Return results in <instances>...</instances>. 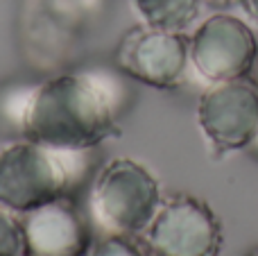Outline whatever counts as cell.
<instances>
[{
    "label": "cell",
    "instance_id": "5bb4252c",
    "mask_svg": "<svg viewBox=\"0 0 258 256\" xmlns=\"http://www.w3.org/2000/svg\"><path fill=\"white\" fill-rule=\"evenodd\" d=\"M202 5H209L213 9H229L233 5H240V0H202Z\"/></svg>",
    "mask_w": 258,
    "mask_h": 256
},
{
    "label": "cell",
    "instance_id": "7a4b0ae2",
    "mask_svg": "<svg viewBox=\"0 0 258 256\" xmlns=\"http://www.w3.org/2000/svg\"><path fill=\"white\" fill-rule=\"evenodd\" d=\"M68 152L34 141H16L0 150V209L27 213L68 195L73 168Z\"/></svg>",
    "mask_w": 258,
    "mask_h": 256
},
{
    "label": "cell",
    "instance_id": "9c48e42d",
    "mask_svg": "<svg viewBox=\"0 0 258 256\" xmlns=\"http://www.w3.org/2000/svg\"><path fill=\"white\" fill-rule=\"evenodd\" d=\"M143 23L168 32H186L200 16L202 0H134Z\"/></svg>",
    "mask_w": 258,
    "mask_h": 256
},
{
    "label": "cell",
    "instance_id": "ba28073f",
    "mask_svg": "<svg viewBox=\"0 0 258 256\" xmlns=\"http://www.w3.org/2000/svg\"><path fill=\"white\" fill-rule=\"evenodd\" d=\"M27 256H89L93 247L91 227L71 195L23 213Z\"/></svg>",
    "mask_w": 258,
    "mask_h": 256
},
{
    "label": "cell",
    "instance_id": "7c38bea8",
    "mask_svg": "<svg viewBox=\"0 0 258 256\" xmlns=\"http://www.w3.org/2000/svg\"><path fill=\"white\" fill-rule=\"evenodd\" d=\"M89 256H147L145 249L127 234H111L98 240L91 247Z\"/></svg>",
    "mask_w": 258,
    "mask_h": 256
},
{
    "label": "cell",
    "instance_id": "3957f363",
    "mask_svg": "<svg viewBox=\"0 0 258 256\" xmlns=\"http://www.w3.org/2000/svg\"><path fill=\"white\" fill-rule=\"evenodd\" d=\"M161 202L156 177L134 159L109 161L93 186V211L113 234L136 236L145 231Z\"/></svg>",
    "mask_w": 258,
    "mask_h": 256
},
{
    "label": "cell",
    "instance_id": "8992f818",
    "mask_svg": "<svg viewBox=\"0 0 258 256\" xmlns=\"http://www.w3.org/2000/svg\"><path fill=\"white\" fill-rule=\"evenodd\" d=\"M190 39L183 32L136 25L120 39L116 63L125 75L154 89H174L190 61Z\"/></svg>",
    "mask_w": 258,
    "mask_h": 256
},
{
    "label": "cell",
    "instance_id": "9a60e30c",
    "mask_svg": "<svg viewBox=\"0 0 258 256\" xmlns=\"http://www.w3.org/2000/svg\"><path fill=\"white\" fill-rule=\"evenodd\" d=\"M247 152H249L251 154V157H254L256 159V161H258V130H256V134H254V139H251L249 141V145H247Z\"/></svg>",
    "mask_w": 258,
    "mask_h": 256
},
{
    "label": "cell",
    "instance_id": "8fae6325",
    "mask_svg": "<svg viewBox=\"0 0 258 256\" xmlns=\"http://www.w3.org/2000/svg\"><path fill=\"white\" fill-rule=\"evenodd\" d=\"M0 256H27L21 220L0 209Z\"/></svg>",
    "mask_w": 258,
    "mask_h": 256
},
{
    "label": "cell",
    "instance_id": "277c9868",
    "mask_svg": "<svg viewBox=\"0 0 258 256\" xmlns=\"http://www.w3.org/2000/svg\"><path fill=\"white\" fill-rule=\"evenodd\" d=\"M145 243L154 256H218L222 225L204 200L174 193L161 202L145 229Z\"/></svg>",
    "mask_w": 258,
    "mask_h": 256
},
{
    "label": "cell",
    "instance_id": "52a82bcc",
    "mask_svg": "<svg viewBox=\"0 0 258 256\" xmlns=\"http://www.w3.org/2000/svg\"><path fill=\"white\" fill-rule=\"evenodd\" d=\"M256 50V34L242 18L213 14L190 36L188 54L192 68L215 84L249 75Z\"/></svg>",
    "mask_w": 258,
    "mask_h": 256
},
{
    "label": "cell",
    "instance_id": "6da1fadb",
    "mask_svg": "<svg viewBox=\"0 0 258 256\" xmlns=\"http://www.w3.org/2000/svg\"><path fill=\"white\" fill-rule=\"evenodd\" d=\"M107 89L86 75H59L36 86L25 139L59 152H84L118 136Z\"/></svg>",
    "mask_w": 258,
    "mask_h": 256
},
{
    "label": "cell",
    "instance_id": "4fadbf2b",
    "mask_svg": "<svg viewBox=\"0 0 258 256\" xmlns=\"http://www.w3.org/2000/svg\"><path fill=\"white\" fill-rule=\"evenodd\" d=\"M240 5H242L247 16L258 23V0H240Z\"/></svg>",
    "mask_w": 258,
    "mask_h": 256
},
{
    "label": "cell",
    "instance_id": "2e32d148",
    "mask_svg": "<svg viewBox=\"0 0 258 256\" xmlns=\"http://www.w3.org/2000/svg\"><path fill=\"white\" fill-rule=\"evenodd\" d=\"M249 77L251 82L256 84V89H258V50H256V57H254V63H251V68H249Z\"/></svg>",
    "mask_w": 258,
    "mask_h": 256
},
{
    "label": "cell",
    "instance_id": "e0dca14e",
    "mask_svg": "<svg viewBox=\"0 0 258 256\" xmlns=\"http://www.w3.org/2000/svg\"><path fill=\"white\" fill-rule=\"evenodd\" d=\"M247 256H258V247L254 249V252H249V254H247Z\"/></svg>",
    "mask_w": 258,
    "mask_h": 256
},
{
    "label": "cell",
    "instance_id": "30bf717a",
    "mask_svg": "<svg viewBox=\"0 0 258 256\" xmlns=\"http://www.w3.org/2000/svg\"><path fill=\"white\" fill-rule=\"evenodd\" d=\"M36 86L39 84L14 82L0 89V134L25 139V120Z\"/></svg>",
    "mask_w": 258,
    "mask_h": 256
},
{
    "label": "cell",
    "instance_id": "5b68a950",
    "mask_svg": "<svg viewBox=\"0 0 258 256\" xmlns=\"http://www.w3.org/2000/svg\"><path fill=\"white\" fill-rule=\"evenodd\" d=\"M197 122L215 154L245 150L258 130V89L249 77L215 82L197 104Z\"/></svg>",
    "mask_w": 258,
    "mask_h": 256
}]
</instances>
